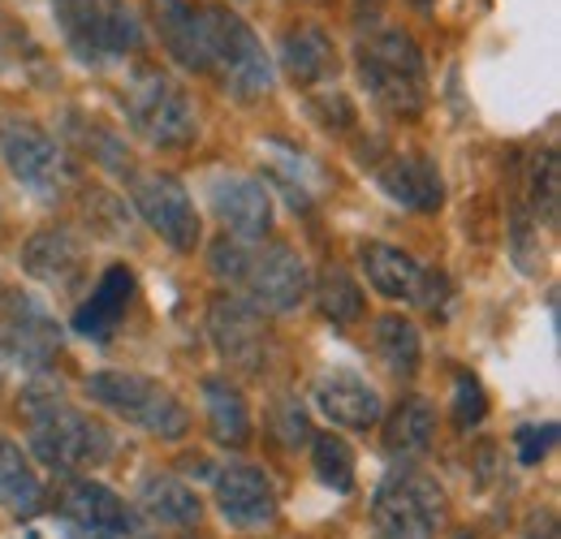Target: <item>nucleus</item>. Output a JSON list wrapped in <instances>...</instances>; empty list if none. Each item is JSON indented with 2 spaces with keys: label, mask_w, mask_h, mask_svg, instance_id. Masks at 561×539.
<instances>
[{
  "label": "nucleus",
  "mask_w": 561,
  "mask_h": 539,
  "mask_svg": "<svg viewBox=\"0 0 561 539\" xmlns=\"http://www.w3.org/2000/svg\"><path fill=\"white\" fill-rule=\"evenodd\" d=\"M273 427H277V436L285 445H307V436H311V427H307V414H302V405L298 402H285L277 405V418H273Z\"/></svg>",
  "instance_id": "obj_31"
},
{
  "label": "nucleus",
  "mask_w": 561,
  "mask_h": 539,
  "mask_svg": "<svg viewBox=\"0 0 561 539\" xmlns=\"http://www.w3.org/2000/svg\"><path fill=\"white\" fill-rule=\"evenodd\" d=\"M130 199L139 207V216L182 255H191L204 238V225H199V211L191 191L173 177V173H160V169H147V173H130Z\"/></svg>",
  "instance_id": "obj_10"
},
{
  "label": "nucleus",
  "mask_w": 561,
  "mask_h": 539,
  "mask_svg": "<svg viewBox=\"0 0 561 539\" xmlns=\"http://www.w3.org/2000/svg\"><path fill=\"white\" fill-rule=\"evenodd\" d=\"M199 18V57L204 73L220 82L225 95L238 104H255L273 91V61L260 44V35L238 18L229 4H195Z\"/></svg>",
  "instance_id": "obj_3"
},
{
  "label": "nucleus",
  "mask_w": 561,
  "mask_h": 539,
  "mask_svg": "<svg viewBox=\"0 0 561 539\" xmlns=\"http://www.w3.org/2000/svg\"><path fill=\"white\" fill-rule=\"evenodd\" d=\"M87 398L160 440H182L191 427V414L178 402V393L139 371H95L87 376Z\"/></svg>",
  "instance_id": "obj_7"
},
{
  "label": "nucleus",
  "mask_w": 561,
  "mask_h": 539,
  "mask_svg": "<svg viewBox=\"0 0 561 539\" xmlns=\"http://www.w3.org/2000/svg\"><path fill=\"white\" fill-rule=\"evenodd\" d=\"M484 414H489L484 385H480L471 371H458V376H454V423L467 432V427H476Z\"/></svg>",
  "instance_id": "obj_30"
},
{
  "label": "nucleus",
  "mask_w": 561,
  "mask_h": 539,
  "mask_svg": "<svg viewBox=\"0 0 561 539\" xmlns=\"http://www.w3.org/2000/svg\"><path fill=\"white\" fill-rule=\"evenodd\" d=\"M208 333L220 349V358L247 376H260L268 367V329L264 311L242 302L238 294H220L208 311Z\"/></svg>",
  "instance_id": "obj_12"
},
{
  "label": "nucleus",
  "mask_w": 561,
  "mask_h": 539,
  "mask_svg": "<svg viewBox=\"0 0 561 539\" xmlns=\"http://www.w3.org/2000/svg\"><path fill=\"white\" fill-rule=\"evenodd\" d=\"M358 260L367 280L385 294V298H415L423 280V268L402 251V246H389V242H363L358 246Z\"/></svg>",
  "instance_id": "obj_22"
},
{
  "label": "nucleus",
  "mask_w": 561,
  "mask_h": 539,
  "mask_svg": "<svg viewBox=\"0 0 561 539\" xmlns=\"http://www.w3.org/2000/svg\"><path fill=\"white\" fill-rule=\"evenodd\" d=\"M139 514L160 523V527H195L199 523V496L173 474H147L139 488Z\"/></svg>",
  "instance_id": "obj_21"
},
{
  "label": "nucleus",
  "mask_w": 561,
  "mask_h": 539,
  "mask_svg": "<svg viewBox=\"0 0 561 539\" xmlns=\"http://www.w3.org/2000/svg\"><path fill=\"white\" fill-rule=\"evenodd\" d=\"M316 302H320L324 320H333L337 329L358 324V320H363V307H367L363 289L354 285V276L346 268H329L324 276H320V285H316Z\"/></svg>",
  "instance_id": "obj_28"
},
{
  "label": "nucleus",
  "mask_w": 561,
  "mask_h": 539,
  "mask_svg": "<svg viewBox=\"0 0 561 539\" xmlns=\"http://www.w3.org/2000/svg\"><path fill=\"white\" fill-rule=\"evenodd\" d=\"M358 78L367 95L393 117H415L427 104V66L407 31L371 26L358 39Z\"/></svg>",
  "instance_id": "obj_4"
},
{
  "label": "nucleus",
  "mask_w": 561,
  "mask_h": 539,
  "mask_svg": "<svg viewBox=\"0 0 561 539\" xmlns=\"http://www.w3.org/2000/svg\"><path fill=\"white\" fill-rule=\"evenodd\" d=\"M4 371H9V349H4V337H0V380H4Z\"/></svg>",
  "instance_id": "obj_34"
},
{
  "label": "nucleus",
  "mask_w": 561,
  "mask_h": 539,
  "mask_svg": "<svg viewBox=\"0 0 561 539\" xmlns=\"http://www.w3.org/2000/svg\"><path fill=\"white\" fill-rule=\"evenodd\" d=\"M0 505L22 518H31L44 505V483L13 440H0Z\"/></svg>",
  "instance_id": "obj_27"
},
{
  "label": "nucleus",
  "mask_w": 561,
  "mask_h": 539,
  "mask_svg": "<svg viewBox=\"0 0 561 539\" xmlns=\"http://www.w3.org/2000/svg\"><path fill=\"white\" fill-rule=\"evenodd\" d=\"M204 402H208V427L216 445H225V449L251 445V410H247V398L238 385L211 376L204 380Z\"/></svg>",
  "instance_id": "obj_23"
},
{
  "label": "nucleus",
  "mask_w": 561,
  "mask_h": 539,
  "mask_svg": "<svg viewBox=\"0 0 561 539\" xmlns=\"http://www.w3.org/2000/svg\"><path fill=\"white\" fill-rule=\"evenodd\" d=\"M208 203L216 220L225 225V238L238 242H264L273 229V191L260 177L247 173H216L208 182Z\"/></svg>",
  "instance_id": "obj_13"
},
{
  "label": "nucleus",
  "mask_w": 561,
  "mask_h": 539,
  "mask_svg": "<svg viewBox=\"0 0 561 539\" xmlns=\"http://www.w3.org/2000/svg\"><path fill=\"white\" fill-rule=\"evenodd\" d=\"M18 414L39 462L57 471H95L113 454V432L87 410H78L57 385H31L18 402Z\"/></svg>",
  "instance_id": "obj_1"
},
{
  "label": "nucleus",
  "mask_w": 561,
  "mask_h": 539,
  "mask_svg": "<svg viewBox=\"0 0 561 539\" xmlns=\"http://www.w3.org/2000/svg\"><path fill=\"white\" fill-rule=\"evenodd\" d=\"M117 100H122V113H126L130 130L147 138L151 147L178 151V147H191L199 138V113H195L191 95L164 69L135 66L126 73Z\"/></svg>",
  "instance_id": "obj_5"
},
{
  "label": "nucleus",
  "mask_w": 561,
  "mask_h": 539,
  "mask_svg": "<svg viewBox=\"0 0 561 539\" xmlns=\"http://www.w3.org/2000/svg\"><path fill=\"white\" fill-rule=\"evenodd\" d=\"M376 182L389 199L411 207V211H440V203H445V177H440L436 160H427V156H393L376 173Z\"/></svg>",
  "instance_id": "obj_20"
},
{
  "label": "nucleus",
  "mask_w": 561,
  "mask_h": 539,
  "mask_svg": "<svg viewBox=\"0 0 561 539\" xmlns=\"http://www.w3.org/2000/svg\"><path fill=\"white\" fill-rule=\"evenodd\" d=\"M436 436V410L427 398H407L385 423V449L393 458H415Z\"/></svg>",
  "instance_id": "obj_26"
},
{
  "label": "nucleus",
  "mask_w": 561,
  "mask_h": 539,
  "mask_svg": "<svg viewBox=\"0 0 561 539\" xmlns=\"http://www.w3.org/2000/svg\"><path fill=\"white\" fill-rule=\"evenodd\" d=\"M156 9V26H160V44L169 48V57L178 66L199 69L204 73V57H199V18L191 0H151Z\"/></svg>",
  "instance_id": "obj_24"
},
{
  "label": "nucleus",
  "mask_w": 561,
  "mask_h": 539,
  "mask_svg": "<svg viewBox=\"0 0 561 539\" xmlns=\"http://www.w3.org/2000/svg\"><path fill=\"white\" fill-rule=\"evenodd\" d=\"M311 402L324 418H333L337 427H351V432H367L380 423V393L354 367H329L316 380Z\"/></svg>",
  "instance_id": "obj_16"
},
{
  "label": "nucleus",
  "mask_w": 561,
  "mask_h": 539,
  "mask_svg": "<svg viewBox=\"0 0 561 539\" xmlns=\"http://www.w3.org/2000/svg\"><path fill=\"white\" fill-rule=\"evenodd\" d=\"M66 539H142L139 514L104 483L73 479L61 488Z\"/></svg>",
  "instance_id": "obj_11"
},
{
  "label": "nucleus",
  "mask_w": 561,
  "mask_h": 539,
  "mask_svg": "<svg viewBox=\"0 0 561 539\" xmlns=\"http://www.w3.org/2000/svg\"><path fill=\"white\" fill-rule=\"evenodd\" d=\"M311 462H316L320 483H329V488L342 492V496L354 492V449L342 436H333V432L316 436V440H311Z\"/></svg>",
  "instance_id": "obj_29"
},
{
  "label": "nucleus",
  "mask_w": 561,
  "mask_h": 539,
  "mask_svg": "<svg viewBox=\"0 0 561 539\" xmlns=\"http://www.w3.org/2000/svg\"><path fill=\"white\" fill-rule=\"evenodd\" d=\"M4 349H9V358H18V363H26L31 371H44L53 358H57V349H61V329H57V320L35 302V298H26V294H13L9 298V311H4Z\"/></svg>",
  "instance_id": "obj_15"
},
{
  "label": "nucleus",
  "mask_w": 561,
  "mask_h": 539,
  "mask_svg": "<svg viewBox=\"0 0 561 539\" xmlns=\"http://www.w3.org/2000/svg\"><path fill=\"white\" fill-rule=\"evenodd\" d=\"M445 518V492L423 471H389L371 501L376 539H436Z\"/></svg>",
  "instance_id": "obj_8"
},
{
  "label": "nucleus",
  "mask_w": 561,
  "mask_h": 539,
  "mask_svg": "<svg viewBox=\"0 0 561 539\" xmlns=\"http://www.w3.org/2000/svg\"><path fill=\"white\" fill-rule=\"evenodd\" d=\"M454 539H471V536H467V531H462V536H454Z\"/></svg>",
  "instance_id": "obj_36"
},
{
  "label": "nucleus",
  "mask_w": 561,
  "mask_h": 539,
  "mask_svg": "<svg viewBox=\"0 0 561 539\" xmlns=\"http://www.w3.org/2000/svg\"><path fill=\"white\" fill-rule=\"evenodd\" d=\"M61 39L82 66H108L139 53L142 22L126 0H53Z\"/></svg>",
  "instance_id": "obj_6"
},
{
  "label": "nucleus",
  "mask_w": 561,
  "mask_h": 539,
  "mask_svg": "<svg viewBox=\"0 0 561 539\" xmlns=\"http://www.w3.org/2000/svg\"><path fill=\"white\" fill-rule=\"evenodd\" d=\"M277 61H280V69H285V78L307 91V87H320L324 78L337 73V48H333V39H329L324 26H316V22H294V26L280 31Z\"/></svg>",
  "instance_id": "obj_18"
},
{
  "label": "nucleus",
  "mask_w": 561,
  "mask_h": 539,
  "mask_svg": "<svg viewBox=\"0 0 561 539\" xmlns=\"http://www.w3.org/2000/svg\"><path fill=\"white\" fill-rule=\"evenodd\" d=\"M553 436H558V423L523 427V432H518V458H523V467H536V462L553 449Z\"/></svg>",
  "instance_id": "obj_32"
},
{
  "label": "nucleus",
  "mask_w": 561,
  "mask_h": 539,
  "mask_svg": "<svg viewBox=\"0 0 561 539\" xmlns=\"http://www.w3.org/2000/svg\"><path fill=\"white\" fill-rule=\"evenodd\" d=\"M216 505H220L229 527L255 531V527H268L277 518V488L260 467L233 462V467H220V474H216Z\"/></svg>",
  "instance_id": "obj_14"
},
{
  "label": "nucleus",
  "mask_w": 561,
  "mask_h": 539,
  "mask_svg": "<svg viewBox=\"0 0 561 539\" xmlns=\"http://www.w3.org/2000/svg\"><path fill=\"white\" fill-rule=\"evenodd\" d=\"M371 329H376V333H371L376 358H380V363H385V367H389L398 380H411V376L420 371V358H423L420 329H415L407 316H398V311L380 316Z\"/></svg>",
  "instance_id": "obj_25"
},
{
  "label": "nucleus",
  "mask_w": 561,
  "mask_h": 539,
  "mask_svg": "<svg viewBox=\"0 0 561 539\" xmlns=\"http://www.w3.org/2000/svg\"><path fill=\"white\" fill-rule=\"evenodd\" d=\"M411 4H415V9H432V4H436V0H411Z\"/></svg>",
  "instance_id": "obj_35"
},
{
  "label": "nucleus",
  "mask_w": 561,
  "mask_h": 539,
  "mask_svg": "<svg viewBox=\"0 0 561 539\" xmlns=\"http://www.w3.org/2000/svg\"><path fill=\"white\" fill-rule=\"evenodd\" d=\"M22 268L57 294H73L78 280L87 276V246L70 229H39L22 246Z\"/></svg>",
  "instance_id": "obj_17"
},
{
  "label": "nucleus",
  "mask_w": 561,
  "mask_h": 539,
  "mask_svg": "<svg viewBox=\"0 0 561 539\" xmlns=\"http://www.w3.org/2000/svg\"><path fill=\"white\" fill-rule=\"evenodd\" d=\"M527 539H558V523H553V514H549V509L531 518V527H527Z\"/></svg>",
  "instance_id": "obj_33"
},
{
  "label": "nucleus",
  "mask_w": 561,
  "mask_h": 539,
  "mask_svg": "<svg viewBox=\"0 0 561 539\" xmlns=\"http://www.w3.org/2000/svg\"><path fill=\"white\" fill-rule=\"evenodd\" d=\"M211 276L229 280L242 302H251L264 316H285L294 311L307 289H311V268L307 260L285 246V242H238L220 238L208 255Z\"/></svg>",
  "instance_id": "obj_2"
},
{
  "label": "nucleus",
  "mask_w": 561,
  "mask_h": 539,
  "mask_svg": "<svg viewBox=\"0 0 561 539\" xmlns=\"http://www.w3.org/2000/svg\"><path fill=\"white\" fill-rule=\"evenodd\" d=\"M0 156L9 173L35 195V199H61L70 186V164L53 135H44L35 122L0 117Z\"/></svg>",
  "instance_id": "obj_9"
},
{
  "label": "nucleus",
  "mask_w": 561,
  "mask_h": 539,
  "mask_svg": "<svg viewBox=\"0 0 561 539\" xmlns=\"http://www.w3.org/2000/svg\"><path fill=\"white\" fill-rule=\"evenodd\" d=\"M135 298V272L126 264H108L100 285L87 294V302L73 311V333L87 341H108L117 333V324L126 320Z\"/></svg>",
  "instance_id": "obj_19"
}]
</instances>
